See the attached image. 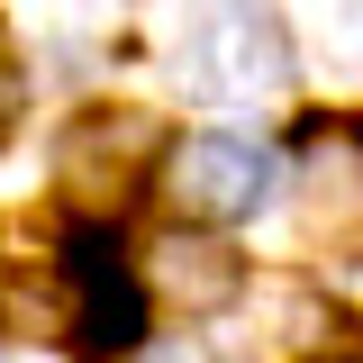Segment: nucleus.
Masks as SVG:
<instances>
[{
    "label": "nucleus",
    "mask_w": 363,
    "mask_h": 363,
    "mask_svg": "<svg viewBox=\"0 0 363 363\" xmlns=\"http://www.w3.org/2000/svg\"><path fill=\"white\" fill-rule=\"evenodd\" d=\"M64 272L55 255H0V345H64Z\"/></svg>",
    "instance_id": "423d86ee"
},
{
    "label": "nucleus",
    "mask_w": 363,
    "mask_h": 363,
    "mask_svg": "<svg viewBox=\"0 0 363 363\" xmlns=\"http://www.w3.org/2000/svg\"><path fill=\"white\" fill-rule=\"evenodd\" d=\"M173 118L145 109V100H91L64 118L55 136V200H64V227H128L136 200L164 182V155H173Z\"/></svg>",
    "instance_id": "f257e3e1"
},
{
    "label": "nucleus",
    "mask_w": 363,
    "mask_h": 363,
    "mask_svg": "<svg viewBox=\"0 0 363 363\" xmlns=\"http://www.w3.org/2000/svg\"><path fill=\"white\" fill-rule=\"evenodd\" d=\"M18 100H28V82H18V64H9V45H0V145L18 136Z\"/></svg>",
    "instance_id": "0eeeda50"
},
{
    "label": "nucleus",
    "mask_w": 363,
    "mask_h": 363,
    "mask_svg": "<svg viewBox=\"0 0 363 363\" xmlns=\"http://www.w3.org/2000/svg\"><path fill=\"white\" fill-rule=\"evenodd\" d=\"M164 200H173L182 227H227L264 218L272 200H281V155L255 145V136H227V128H200V136H173V155H164V182H155Z\"/></svg>",
    "instance_id": "7ed1b4c3"
},
{
    "label": "nucleus",
    "mask_w": 363,
    "mask_h": 363,
    "mask_svg": "<svg viewBox=\"0 0 363 363\" xmlns=\"http://www.w3.org/2000/svg\"><path fill=\"white\" fill-rule=\"evenodd\" d=\"M309 363H363V336L354 345H327V354H309Z\"/></svg>",
    "instance_id": "1a4fd4ad"
},
{
    "label": "nucleus",
    "mask_w": 363,
    "mask_h": 363,
    "mask_svg": "<svg viewBox=\"0 0 363 363\" xmlns=\"http://www.w3.org/2000/svg\"><path fill=\"white\" fill-rule=\"evenodd\" d=\"M291 82H300V45L264 0H218L191 28V91L200 100L245 109V100H281Z\"/></svg>",
    "instance_id": "20e7f679"
},
{
    "label": "nucleus",
    "mask_w": 363,
    "mask_h": 363,
    "mask_svg": "<svg viewBox=\"0 0 363 363\" xmlns=\"http://www.w3.org/2000/svg\"><path fill=\"white\" fill-rule=\"evenodd\" d=\"M145 363H218V354H200V345H155Z\"/></svg>",
    "instance_id": "6e6552de"
},
{
    "label": "nucleus",
    "mask_w": 363,
    "mask_h": 363,
    "mask_svg": "<svg viewBox=\"0 0 363 363\" xmlns=\"http://www.w3.org/2000/svg\"><path fill=\"white\" fill-rule=\"evenodd\" d=\"M55 272H64V309H73L64 345H73L82 363H128V354H145L155 300H145V281H136V255H128L118 227H64Z\"/></svg>",
    "instance_id": "f03ea898"
},
{
    "label": "nucleus",
    "mask_w": 363,
    "mask_h": 363,
    "mask_svg": "<svg viewBox=\"0 0 363 363\" xmlns=\"http://www.w3.org/2000/svg\"><path fill=\"white\" fill-rule=\"evenodd\" d=\"M136 281H145V300L155 309H182V318H227L245 291H255V264L209 236V227H155L145 236V255H136Z\"/></svg>",
    "instance_id": "39448f33"
}]
</instances>
